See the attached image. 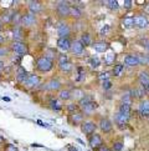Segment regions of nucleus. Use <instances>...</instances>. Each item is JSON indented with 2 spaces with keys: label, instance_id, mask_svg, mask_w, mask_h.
<instances>
[{
  "label": "nucleus",
  "instance_id": "obj_43",
  "mask_svg": "<svg viewBox=\"0 0 149 151\" xmlns=\"http://www.w3.org/2000/svg\"><path fill=\"white\" fill-rule=\"evenodd\" d=\"M66 63H68V58H67V55H60L58 56V64H66Z\"/></svg>",
  "mask_w": 149,
  "mask_h": 151
},
{
  "label": "nucleus",
  "instance_id": "obj_11",
  "mask_svg": "<svg viewBox=\"0 0 149 151\" xmlns=\"http://www.w3.org/2000/svg\"><path fill=\"white\" fill-rule=\"evenodd\" d=\"M98 127L102 130L103 132H109L112 130V122L108 120V119H101V121L98 124Z\"/></svg>",
  "mask_w": 149,
  "mask_h": 151
},
{
  "label": "nucleus",
  "instance_id": "obj_53",
  "mask_svg": "<svg viewBox=\"0 0 149 151\" xmlns=\"http://www.w3.org/2000/svg\"><path fill=\"white\" fill-rule=\"evenodd\" d=\"M3 68H4V63H3V61H0V71L3 70Z\"/></svg>",
  "mask_w": 149,
  "mask_h": 151
},
{
  "label": "nucleus",
  "instance_id": "obj_2",
  "mask_svg": "<svg viewBox=\"0 0 149 151\" xmlns=\"http://www.w3.org/2000/svg\"><path fill=\"white\" fill-rule=\"evenodd\" d=\"M56 10H57V13L61 15V17H68L70 15V13H71V8L67 5V3H63V1H61V3H58L57 4V6H56Z\"/></svg>",
  "mask_w": 149,
  "mask_h": 151
},
{
  "label": "nucleus",
  "instance_id": "obj_7",
  "mask_svg": "<svg viewBox=\"0 0 149 151\" xmlns=\"http://www.w3.org/2000/svg\"><path fill=\"white\" fill-rule=\"evenodd\" d=\"M28 79H29V75L26 73V70L24 68H19L16 71V81L20 84H25Z\"/></svg>",
  "mask_w": 149,
  "mask_h": 151
},
{
  "label": "nucleus",
  "instance_id": "obj_46",
  "mask_svg": "<svg viewBox=\"0 0 149 151\" xmlns=\"http://www.w3.org/2000/svg\"><path fill=\"white\" fill-rule=\"evenodd\" d=\"M132 4H133V3L131 1V0H126V1L123 3V5H124L126 9H131V8H132Z\"/></svg>",
  "mask_w": 149,
  "mask_h": 151
},
{
  "label": "nucleus",
  "instance_id": "obj_17",
  "mask_svg": "<svg viewBox=\"0 0 149 151\" xmlns=\"http://www.w3.org/2000/svg\"><path fill=\"white\" fill-rule=\"evenodd\" d=\"M60 81L58 80H55V79H51L49 83H46L45 84V89H49V90H58L60 89Z\"/></svg>",
  "mask_w": 149,
  "mask_h": 151
},
{
  "label": "nucleus",
  "instance_id": "obj_27",
  "mask_svg": "<svg viewBox=\"0 0 149 151\" xmlns=\"http://www.w3.org/2000/svg\"><path fill=\"white\" fill-rule=\"evenodd\" d=\"M123 25L126 28H132V26H134V18L132 17H127L123 19Z\"/></svg>",
  "mask_w": 149,
  "mask_h": 151
},
{
  "label": "nucleus",
  "instance_id": "obj_32",
  "mask_svg": "<svg viewBox=\"0 0 149 151\" xmlns=\"http://www.w3.org/2000/svg\"><path fill=\"white\" fill-rule=\"evenodd\" d=\"M60 70H61V71H65V73L71 71V70H72V64H71V63L60 64Z\"/></svg>",
  "mask_w": 149,
  "mask_h": 151
},
{
  "label": "nucleus",
  "instance_id": "obj_21",
  "mask_svg": "<svg viewBox=\"0 0 149 151\" xmlns=\"http://www.w3.org/2000/svg\"><path fill=\"white\" fill-rule=\"evenodd\" d=\"M96 109H97V104L96 102H89V104H87V105H84L83 107H82V110H83V112H86V114H91V112H93Z\"/></svg>",
  "mask_w": 149,
  "mask_h": 151
},
{
  "label": "nucleus",
  "instance_id": "obj_6",
  "mask_svg": "<svg viewBox=\"0 0 149 151\" xmlns=\"http://www.w3.org/2000/svg\"><path fill=\"white\" fill-rule=\"evenodd\" d=\"M39 84H40V78L37 76V75H30L29 79L26 80L25 86L28 89H33V88H36Z\"/></svg>",
  "mask_w": 149,
  "mask_h": 151
},
{
  "label": "nucleus",
  "instance_id": "obj_3",
  "mask_svg": "<svg viewBox=\"0 0 149 151\" xmlns=\"http://www.w3.org/2000/svg\"><path fill=\"white\" fill-rule=\"evenodd\" d=\"M57 47L60 49L61 51H68L71 49V44L70 41H68L67 37H60V39L57 40Z\"/></svg>",
  "mask_w": 149,
  "mask_h": 151
},
{
  "label": "nucleus",
  "instance_id": "obj_1",
  "mask_svg": "<svg viewBox=\"0 0 149 151\" xmlns=\"http://www.w3.org/2000/svg\"><path fill=\"white\" fill-rule=\"evenodd\" d=\"M52 68H54V64H52V60L50 58L41 56L36 60V69L40 70V71H42V73L50 71V70H52Z\"/></svg>",
  "mask_w": 149,
  "mask_h": 151
},
{
  "label": "nucleus",
  "instance_id": "obj_26",
  "mask_svg": "<svg viewBox=\"0 0 149 151\" xmlns=\"http://www.w3.org/2000/svg\"><path fill=\"white\" fill-rule=\"evenodd\" d=\"M114 60H116V52H114V51L107 52V55H106V58H104L106 64H113Z\"/></svg>",
  "mask_w": 149,
  "mask_h": 151
},
{
  "label": "nucleus",
  "instance_id": "obj_9",
  "mask_svg": "<svg viewBox=\"0 0 149 151\" xmlns=\"http://www.w3.org/2000/svg\"><path fill=\"white\" fill-rule=\"evenodd\" d=\"M134 25L139 29H144L148 26V19L143 15H138V17L134 18Z\"/></svg>",
  "mask_w": 149,
  "mask_h": 151
},
{
  "label": "nucleus",
  "instance_id": "obj_36",
  "mask_svg": "<svg viewBox=\"0 0 149 151\" xmlns=\"http://www.w3.org/2000/svg\"><path fill=\"white\" fill-rule=\"evenodd\" d=\"M70 15H72V17H74V18H79L81 17V10H79L78 8H76V6H73V8H71Z\"/></svg>",
  "mask_w": 149,
  "mask_h": 151
},
{
  "label": "nucleus",
  "instance_id": "obj_19",
  "mask_svg": "<svg viewBox=\"0 0 149 151\" xmlns=\"http://www.w3.org/2000/svg\"><path fill=\"white\" fill-rule=\"evenodd\" d=\"M57 34L60 37H67V35L70 34V28L67 25H61L57 28Z\"/></svg>",
  "mask_w": 149,
  "mask_h": 151
},
{
  "label": "nucleus",
  "instance_id": "obj_48",
  "mask_svg": "<svg viewBox=\"0 0 149 151\" xmlns=\"http://www.w3.org/2000/svg\"><path fill=\"white\" fill-rule=\"evenodd\" d=\"M6 54V49H3V47H0V56H3Z\"/></svg>",
  "mask_w": 149,
  "mask_h": 151
},
{
  "label": "nucleus",
  "instance_id": "obj_40",
  "mask_svg": "<svg viewBox=\"0 0 149 151\" xmlns=\"http://www.w3.org/2000/svg\"><path fill=\"white\" fill-rule=\"evenodd\" d=\"M67 110L70 112H72V114H74V112L78 111V105L77 104H70L67 106Z\"/></svg>",
  "mask_w": 149,
  "mask_h": 151
},
{
  "label": "nucleus",
  "instance_id": "obj_16",
  "mask_svg": "<svg viewBox=\"0 0 149 151\" xmlns=\"http://www.w3.org/2000/svg\"><path fill=\"white\" fill-rule=\"evenodd\" d=\"M139 83H140V85H142V88H147V86L149 85V74L148 73H145V71H142V73H139Z\"/></svg>",
  "mask_w": 149,
  "mask_h": 151
},
{
  "label": "nucleus",
  "instance_id": "obj_15",
  "mask_svg": "<svg viewBox=\"0 0 149 151\" xmlns=\"http://www.w3.org/2000/svg\"><path fill=\"white\" fill-rule=\"evenodd\" d=\"M124 63L126 65H129V66H134V65H138L139 64V59L136 55H127L124 58Z\"/></svg>",
  "mask_w": 149,
  "mask_h": 151
},
{
  "label": "nucleus",
  "instance_id": "obj_39",
  "mask_svg": "<svg viewBox=\"0 0 149 151\" xmlns=\"http://www.w3.org/2000/svg\"><path fill=\"white\" fill-rule=\"evenodd\" d=\"M83 78H84V69L82 66H79L78 68V76H77L76 80H77V81H82Z\"/></svg>",
  "mask_w": 149,
  "mask_h": 151
},
{
  "label": "nucleus",
  "instance_id": "obj_13",
  "mask_svg": "<svg viewBox=\"0 0 149 151\" xmlns=\"http://www.w3.org/2000/svg\"><path fill=\"white\" fill-rule=\"evenodd\" d=\"M71 52L73 54V55H78V54H81L83 51V45H82V42L81 41H78V40H74L72 44H71Z\"/></svg>",
  "mask_w": 149,
  "mask_h": 151
},
{
  "label": "nucleus",
  "instance_id": "obj_29",
  "mask_svg": "<svg viewBox=\"0 0 149 151\" xmlns=\"http://www.w3.org/2000/svg\"><path fill=\"white\" fill-rule=\"evenodd\" d=\"M58 98H60V100H67L71 98V93L68 90H61L58 94Z\"/></svg>",
  "mask_w": 149,
  "mask_h": 151
},
{
  "label": "nucleus",
  "instance_id": "obj_31",
  "mask_svg": "<svg viewBox=\"0 0 149 151\" xmlns=\"http://www.w3.org/2000/svg\"><path fill=\"white\" fill-rule=\"evenodd\" d=\"M123 147H124V145L122 141H116V142H113V145H112V150L113 151H122Z\"/></svg>",
  "mask_w": 149,
  "mask_h": 151
},
{
  "label": "nucleus",
  "instance_id": "obj_51",
  "mask_svg": "<svg viewBox=\"0 0 149 151\" xmlns=\"http://www.w3.org/2000/svg\"><path fill=\"white\" fill-rule=\"evenodd\" d=\"M144 12H145L147 14H149V4L147 5V6H145V8H144Z\"/></svg>",
  "mask_w": 149,
  "mask_h": 151
},
{
  "label": "nucleus",
  "instance_id": "obj_56",
  "mask_svg": "<svg viewBox=\"0 0 149 151\" xmlns=\"http://www.w3.org/2000/svg\"><path fill=\"white\" fill-rule=\"evenodd\" d=\"M145 47H147V50L149 51V44H147V46H145Z\"/></svg>",
  "mask_w": 149,
  "mask_h": 151
},
{
  "label": "nucleus",
  "instance_id": "obj_44",
  "mask_svg": "<svg viewBox=\"0 0 149 151\" xmlns=\"http://www.w3.org/2000/svg\"><path fill=\"white\" fill-rule=\"evenodd\" d=\"M108 30H109V25H104V26H102V29H101L99 33L102 34V35H104V34L108 33Z\"/></svg>",
  "mask_w": 149,
  "mask_h": 151
},
{
  "label": "nucleus",
  "instance_id": "obj_33",
  "mask_svg": "<svg viewBox=\"0 0 149 151\" xmlns=\"http://www.w3.org/2000/svg\"><path fill=\"white\" fill-rule=\"evenodd\" d=\"M109 9L112 10H117L118 9V1H114V0H109V1H106L104 3Z\"/></svg>",
  "mask_w": 149,
  "mask_h": 151
},
{
  "label": "nucleus",
  "instance_id": "obj_52",
  "mask_svg": "<svg viewBox=\"0 0 149 151\" xmlns=\"http://www.w3.org/2000/svg\"><path fill=\"white\" fill-rule=\"evenodd\" d=\"M4 101H10V98H8V96H3V98H1Z\"/></svg>",
  "mask_w": 149,
  "mask_h": 151
},
{
  "label": "nucleus",
  "instance_id": "obj_12",
  "mask_svg": "<svg viewBox=\"0 0 149 151\" xmlns=\"http://www.w3.org/2000/svg\"><path fill=\"white\" fill-rule=\"evenodd\" d=\"M94 130H96V124H93L92 121H86L82 124V132L91 135L94 132Z\"/></svg>",
  "mask_w": 149,
  "mask_h": 151
},
{
  "label": "nucleus",
  "instance_id": "obj_23",
  "mask_svg": "<svg viewBox=\"0 0 149 151\" xmlns=\"http://www.w3.org/2000/svg\"><path fill=\"white\" fill-rule=\"evenodd\" d=\"M82 42V45L83 46H88V45H91L92 44V37H91V35L89 34H82V36H81V40H79Z\"/></svg>",
  "mask_w": 149,
  "mask_h": 151
},
{
  "label": "nucleus",
  "instance_id": "obj_30",
  "mask_svg": "<svg viewBox=\"0 0 149 151\" xmlns=\"http://www.w3.org/2000/svg\"><path fill=\"white\" fill-rule=\"evenodd\" d=\"M89 64H91L92 68H98L101 65V60L98 56H92L91 59H89Z\"/></svg>",
  "mask_w": 149,
  "mask_h": 151
},
{
  "label": "nucleus",
  "instance_id": "obj_38",
  "mask_svg": "<svg viewBox=\"0 0 149 151\" xmlns=\"http://www.w3.org/2000/svg\"><path fill=\"white\" fill-rule=\"evenodd\" d=\"M122 104H127V105L132 104V96H131V94L123 95V98H122Z\"/></svg>",
  "mask_w": 149,
  "mask_h": 151
},
{
  "label": "nucleus",
  "instance_id": "obj_14",
  "mask_svg": "<svg viewBox=\"0 0 149 151\" xmlns=\"http://www.w3.org/2000/svg\"><path fill=\"white\" fill-rule=\"evenodd\" d=\"M139 112L142 116L149 117V100H144L140 102L139 105Z\"/></svg>",
  "mask_w": 149,
  "mask_h": 151
},
{
  "label": "nucleus",
  "instance_id": "obj_49",
  "mask_svg": "<svg viewBox=\"0 0 149 151\" xmlns=\"http://www.w3.org/2000/svg\"><path fill=\"white\" fill-rule=\"evenodd\" d=\"M98 151H111V150H109V149H107L106 146H101V147L98 149Z\"/></svg>",
  "mask_w": 149,
  "mask_h": 151
},
{
  "label": "nucleus",
  "instance_id": "obj_54",
  "mask_svg": "<svg viewBox=\"0 0 149 151\" xmlns=\"http://www.w3.org/2000/svg\"><path fill=\"white\" fill-rule=\"evenodd\" d=\"M68 150H70V151H77L76 149H73L72 146H68Z\"/></svg>",
  "mask_w": 149,
  "mask_h": 151
},
{
  "label": "nucleus",
  "instance_id": "obj_5",
  "mask_svg": "<svg viewBox=\"0 0 149 151\" xmlns=\"http://www.w3.org/2000/svg\"><path fill=\"white\" fill-rule=\"evenodd\" d=\"M21 23H23L25 26H31L36 23V18L33 13L25 14V15H23V18H21Z\"/></svg>",
  "mask_w": 149,
  "mask_h": 151
},
{
  "label": "nucleus",
  "instance_id": "obj_41",
  "mask_svg": "<svg viewBox=\"0 0 149 151\" xmlns=\"http://www.w3.org/2000/svg\"><path fill=\"white\" fill-rule=\"evenodd\" d=\"M139 64H149V56L148 55H139Z\"/></svg>",
  "mask_w": 149,
  "mask_h": 151
},
{
  "label": "nucleus",
  "instance_id": "obj_35",
  "mask_svg": "<svg viewBox=\"0 0 149 151\" xmlns=\"http://www.w3.org/2000/svg\"><path fill=\"white\" fill-rule=\"evenodd\" d=\"M123 69L124 66L123 65H116L114 69H113V74H114V76H119V75L122 74V71H123Z\"/></svg>",
  "mask_w": 149,
  "mask_h": 151
},
{
  "label": "nucleus",
  "instance_id": "obj_55",
  "mask_svg": "<svg viewBox=\"0 0 149 151\" xmlns=\"http://www.w3.org/2000/svg\"><path fill=\"white\" fill-rule=\"evenodd\" d=\"M145 90H147V91H148V93H149V85H148V86H147V88H145Z\"/></svg>",
  "mask_w": 149,
  "mask_h": 151
},
{
  "label": "nucleus",
  "instance_id": "obj_42",
  "mask_svg": "<svg viewBox=\"0 0 149 151\" xmlns=\"http://www.w3.org/2000/svg\"><path fill=\"white\" fill-rule=\"evenodd\" d=\"M72 94H73L74 98H77V99H82V98H84V95H83V93H82L81 90H74ZM72 94H71V95H72Z\"/></svg>",
  "mask_w": 149,
  "mask_h": 151
},
{
  "label": "nucleus",
  "instance_id": "obj_18",
  "mask_svg": "<svg viewBox=\"0 0 149 151\" xmlns=\"http://www.w3.org/2000/svg\"><path fill=\"white\" fill-rule=\"evenodd\" d=\"M29 9H30V12L33 13V14H36V13H40L41 12L42 6H41V4L37 3V1H30L29 3Z\"/></svg>",
  "mask_w": 149,
  "mask_h": 151
},
{
  "label": "nucleus",
  "instance_id": "obj_20",
  "mask_svg": "<svg viewBox=\"0 0 149 151\" xmlns=\"http://www.w3.org/2000/svg\"><path fill=\"white\" fill-rule=\"evenodd\" d=\"M93 47H94V50L97 51V52H104L106 50L108 49V45L106 44V42L101 41V42H94V44H93Z\"/></svg>",
  "mask_w": 149,
  "mask_h": 151
},
{
  "label": "nucleus",
  "instance_id": "obj_4",
  "mask_svg": "<svg viewBox=\"0 0 149 151\" xmlns=\"http://www.w3.org/2000/svg\"><path fill=\"white\" fill-rule=\"evenodd\" d=\"M13 50H14V52L19 54V55H24V54L28 52V47H26V45L24 44V42L14 41V44H13Z\"/></svg>",
  "mask_w": 149,
  "mask_h": 151
},
{
  "label": "nucleus",
  "instance_id": "obj_22",
  "mask_svg": "<svg viewBox=\"0 0 149 151\" xmlns=\"http://www.w3.org/2000/svg\"><path fill=\"white\" fill-rule=\"evenodd\" d=\"M82 120H83V115L81 112H74V114L71 115V121L74 125H78L79 122H82Z\"/></svg>",
  "mask_w": 149,
  "mask_h": 151
},
{
  "label": "nucleus",
  "instance_id": "obj_25",
  "mask_svg": "<svg viewBox=\"0 0 149 151\" xmlns=\"http://www.w3.org/2000/svg\"><path fill=\"white\" fill-rule=\"evenodd\" d=\"M13 37H14L15 41L21 42V40L24 39V35H23V31H21V29L15 28V29H14V35H13Z\"/></svg>",
  "mask_w": 149,
  "mask_h": 151
},
{
  "label": "nucleus",
  "instance_id": "obj_34",
  "mask_svg": "<svg viewBox=\"0 0 149 151\" xmlns=\"http://www.w3.org/2000/svg\"><path fill=\"white\" fill-rule=\"evenodd\" d=\"M92 101L93 100H92L91 96H84V98H82L81 100H79V105L83 107L84 105H87V104H89V102H92Z\"/></svg>",
  "mask_w": 149,
  "mask_h": 151
},
{
  "label": "nucleus",
  "instance_id": "obj_8",
  "mask_svg": "<svg viewBox=\"0 0 149 151\" xmlns=\"http://www.w3.org/2000/svg\"><path fill=\"white\" fill-rule=\"evenodd\" d=\"M89 145H91L92 149H97V147L99 149L101 146H102V137L97 134L92 135V136L89 137Z\"/></svg>",
  "mask_w": 149,
  "mask_h": 151
},
{
  "label": "nucleus",
  "instance_id": "obj_47",
  "mask_svg": "<svg viewBox=\"0 0 149 151\" xmlns=\"http://www.w3.org/2000/svg\"><path fill=\"white\" fill-rule=\"evenodd\" d=\"M5 151H18V149L14 146V145H8L6 149H5Z\"/></svg>",
  "mask_w": 149,
  "mask_h": 151
},
{
  "label": "nucleus",
  "instance_id": "obj_24",
  "mask_svg": "<svg viewBox=\"0 0 149 151\" xmlns=\"http://www.w3.org/2000/svg\"><path fill=\"white\" fill-rule=\"evenodd\" d=\"M50 106H51L52 110H56V111L61 110L62 107H63V106H62V102L58 100V99H52L51 102H50Z\"/></svg>",
  "mask_w": 149,
  "mask_h": 151
},
{
  "label": "nucleus",
  "instance_id": "obj_10",
  "mask_svg": "<svg viewBox=\"0 0 149 151\" xmlns=\"http://www.w3.org/2000/svg\"><path fill=\"white\" fill-rule=\"evenodd\" d=\"M114 120H116V122H117V125L124 126L129 121V115L121 114V112H118V114H116V115H114Z\"/></svg>",
  "mask_w": 149,
  "mask_h": 151
},
{
  "label": "nucleus",
  "instance_id": "obj_28",
  "mask_svg": "<svg viewBox=\"0 0 149 151\" xmlns=\"http://www.w3.org/2000/svg\"><path fill=\"white\" fill-rule=\"evenodd\" d=\"M119 112H121V114L129 115V114H131V105H127V104H121V106H119Z\"/></svg>",
  "mask_w": 149,
  "mask_h": 151
},
{
  "label": "nucleus",
  "instance_id": "obj_45",
  "mask_svg": "<svg viewBox=\"0 0 149 151\" xmlns=\"http://www.w3.org/2000/svg\"><path fill=\"white\" fill-rule=\"evenodd\" d=\"M102 86H103V89H104V90H108V89L112 88V83L108 80V81H104V83L102 84Z\"/></svg>",
  "mask_w": 149,
  "mask_h": 151
},
{
  "label": "nucleus",
  "instance_id": "obj_37",
  "mask_svg": "<svg viewBox=\"0 0 149 151\" xmlns=\"http://www.w3.org/2000/svg\"><path fill=\"white\" fill-rule=\"evenodd\" d=\"M109 76H111V74L108 73V71H103V73H101L99 75H98V78H99V80H102V81L104 83V81H108V79H109Z\"/></svg>",
  "mask_w": 149,
  "mask_h": 151
},
{
  "label": "nucleus",
  "instance_id": "obj_50",
  "mask_svg": "<svg viewBox=\"0 0 149 151\" xmlns=\"http://www.w3.org/2000/svg\"><path fill=\"white\" fill-rule=\"evenodd\" d=\"M5 41V37L1 35V34H0V44H3V42Z\"/></svg>",
  "mask_w": 149,
  "mask_h": 151
},
{
  "label": "nucleus",
  "instance_id": "obj_57",
  "mask_svg": "<svg viewBox=\"0 0 149 151\" xmlns=\"http://www.w3.org/2000/svg\"><path fill=\"white\" fill-rule=\"evenodd\" d=\"M0 26H1V23H0Z\"/></svg>",
  "mask_w": 149,
  "mask_h": 151
}]
</instances>
